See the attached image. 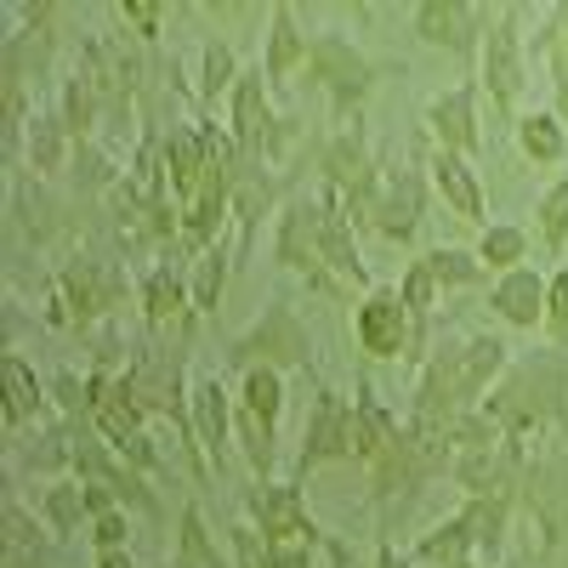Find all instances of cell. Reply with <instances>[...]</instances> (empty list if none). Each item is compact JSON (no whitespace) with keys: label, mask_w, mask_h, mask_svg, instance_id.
Here are the masks:
<instances>
[{"label":"cell","mask_w":568,"mask_h":568,"mask_svg":"<svg viewBox=\"0 0 568 568\" xmlns=\"http://www.w3.org/2000/svg\"><path fill=\"white\" fill-rule=\"evenodd\" d=\"M200 313H194V291H187V273L182 267H171V262H160V267H149L142 273V324L149 329H187Z\"/></svg>","instance_id":"19"},{"label":"cell","mask_w":568,"mask_h":568,"mask_svg":"<svg viewBox=\"0 0 568 568\" xmlns=\"http://www.w3.org/2000/svg\"><path fill=\"white\" fill-rule=\"evenodd\" d=\"M535 233H540V245H546L551 256L568 251V171L540 194V205H535Z\"/></svg>","instance_id":"27"},{"label":"cell","mask_w":568,"mask_h":568,"mask_svg":"<svg viewBox=\"0 0 568 568\" xmlns=\"http://www.w3.org/2000/svg\"><path fill=\"white\" fill-rule=\"evenodd\" d=\"M511 142L529 165H562L568 160V125L557 109H524L511 125Z\"/></svg>","instance_id":"21"},{"label":"cell","mask_w":568,"mask_h":568,"mask_svg":"<svg viewBox=\"0 0 568 568\" xmlns=\"http://www.w3.org/2000/svg\"><path fill=\"white\" fill-rule=\"evenodd\" d=\"M409 562H415V568H471V562H478V535H471L466 511L444 517L438 529H426V535L415 540Z\"/></svg>","instance_id":"20"},{"label":"cell","mask_w":568,"mask_h":568,"mask_svg":"<svg viewBox=\"0 0 568 568\" xmlns=\"http://www.w3.org/2000/svg\"><path fill=\"white\" fill-rule=\"evenodd\" d=\"M227 364L233 369H256V364H267V369H313V336H307V324H302V313L291 307V302H267L262 307V318L245 329V336H233L227 342Z\"/></svg>","instance_id":"4"},{"label":"cell","mask_w":568,"mask_h":568,"mask_svg":"<svg viewBox=\"0 0 568 568\" xmlns=\"http://www.w3.org/2000/svg\"><path fill=\"white\" fill-rule=\"evenodd\" d=\"M420 267L433 273L438 291H471V284L489 278V267L478 262V251H466V245H438V251H426Z\"/></svg>","instance_id":"25"},{"label":"cell","mask_w":568,"mask_h":568,"mask_svg":"<svg viewBox=\"0 0 568 568\" xmlns=\"http://www.w3.org/2000/svg\"><path fill=\"white\" fill-rule=\"evenodd\" d=\"M415 34L438 52L460 58V63H478L484 58V34H489V12L471 7V0H420L409 12Z\"/></svg>","instance_id":"9"},{"label":"cell","mask_w":568,"mask_h":568,"mask_svg":"<svg viewBox=\"0 0 568 568\" xmlns=\"http://www.w3.org/2000/svg\"><path fill=\"white\" fill-rule=\"evenodd\" d=\"M187 409H194V444L211 460V471H222L227 444H233V393L222 375H200L194 393H187Z\"/></svg>","instance_id":"17"},{"label":"cell","mask_w":568,"mask_h":568,"mask_svg":"<svg viewBox=\"0 0 568 568\" xmlns=\"http://www.w3.org/2000/svg\"><path fill=\"white\" fill-rule=\"evenodd\" d=\"M58 296H63L74 324H91V318H103L125 302V273L114 262H98V256H74L58 273Z\"/></svg>","instance_id":"11"},{"label":"cell","mask_w":568,"mask_h":568,"mask_svg":"<svg viewBox=\"0 0 568 568\" xmlns=\"http://www.w3.org/2000/svg\"><path fill=\"white\" fill-rule=\"evenodd\" d=\"M273 125H278V114H273V103H267V74H262V63H256V69L240 74V85H233V98H227V136L240 142L245 160H262Z\"/></svg>","instance_id":"15"},{"label":"cell","mask_w":568,"mask_h":568,"mask_svg":"<svg viewBox=\"0 0 568 568\" xmlns=\"http://www.w3.org/2000/svg\"><path fill=\"white\" fill-rule=\"evenodd\" d=\"M420 176L415 171H382V187H375V205H369V227L382 233L387 245H415L420 240Z\"/></svg>","instance_id":"13"},{"label":"cell","mask_w":568,"mask_h":568,"mask_svg":"<svg viewBox=\"0 0 568 568\" xmlns=\"http://www.w3.org/2000/svg\"><path fill=\"white\" fill-rule=\"evenodd\" d=\"M529 7H500L489 12V34H484V58H478V85L489 91V103L506 125H517L524 114V91H529V63H535V45L524 34Z\"/></svg>","instance_id":"2"},{"label":"cell","mask_w":568,"mask_h":568,"mask_svg":"<svg viewBox=\"0 0 568 568\" xmlns=\"http://www.w3.org/2000/svg\"><path fill=\"white\" fill-rule=\"evenodd\" d=\"M74 149V136H69V125L63 120H34V131H29V165L40 171V176H52V171H63V154Z\"/></svg>","instance_id":"30"},{"label":"cell","mask_w":568,"mask_h":568,"mask_svg":"<svg viewBox=\"0 0 568 568\" xmlns=\"http://www.w3.org/2000/svg\"><path fill=\"white\" fill-rule=\"evenodd\" d=\"M125 535H131V517L114 506L103 517H91V540H98V551H125Z\"/></svg>","instance_id":"34"},{"label":"cell","mask_w":568,"mask_h":568,"mask_svg":"<svg viewBox=\"0 0 568 568\" xmlns=\"http://www.w3.org/2000/svg\"><path fill=\"white\" fill-rule=\"evenodd\" d=\"M478 91H484L478 80H460V85L438 91V98L426 103V136H433V149L478 160V149H484V131H478Z\"/></svg>","instance_id":"12"},{"label":"cell","mask_w":568,"mask_h":568,"mask_svg":"<svg viewBox=\"0 0 568 568\" xmlns=\"http://www.w3.org/2000/svg\"><path fill=\"white\" fill-rule=\"evenodd\" d=\"M227 251H205L194 256V267H187V291H194V313H216L222 307V291H227Z\"/></svg>","instance_id":"28"},{"label":"cell","mask_w":568,"mask_h":568,"mask_svg":"<svg viewBox=\"0 0 568 568\" xmlns=\"http://www.w3.org/2000/svg\"><path fill=\"white\" fill-rule=\"evenodd\" d=\"M318 194H291L284 200V211L273 216V256L291 267V273H302L318 296H347V284L324 267V256H318Z\"/></svg>","instance_id":"5"},{"label":"cell","mask_w":568,"mask_h":568,"mask_svg":"<svg viewBox=\"0 0 568 568\" xmlns=\"http://www.w3.org/2000/svg\"><path fill=\"white\" fill-rule=\"evenodd\" d=\"M251 524H256L278 551H318V546L329 540L313 517H307L302 489H296V484H278V478H267V484L251 489Z\"/></svg>","instance_id":"8"},{"label":"cell","mask_w":568,"mask_h":568,"mask_svg":"<svg viewBox=\"0 0 568 568\" xmlns=\"http://www.w3.org/2000/svg\"><path fill=\"white\" fill-rule=\"evenodd\" d=\"M176 568H222V551H216V540L205 535V517H200V506H182Z\"/></svg>","instance_id":"29"},{"label":"cell","mask_w":568,"mask_h":568,"mask_svg":"<svg viewBox=\"0 0 568 568\" xmlns=\"http://www.w3.org/2000/svg\"><path fill=\"white\" fill-rule=\"evenodd\" d=\"M240 415H251L256 426H267V433L278 438V420H284V375L278 369H267V364H256V369H245L240 375Z\"/></svg>","instance_id":"23"},{"label":"cell","mask_w":568,"mask_h":568,"mask_svg":"<svg viewBox=\"0 0 568 568\" xmlns=\"http://www.w3.org/2000/svg\"><path fill=\"white\" fill-rule=\"evenodd\" d=\"M489 313L511 329H546V273L511 267V273L489 278Z\"/></svg>","instance_id":"18"},{"label":"cell","mask_w":568,"mask_h":568,"mask_svg":"<svg viewBox=\"0 0 568 568\" xmlns=\"http://www.w3.org/2000/svg\"><path fill=\"white\" fill-rule=\"evenodd\" d=\"M546 336L557 353H568V262L546 278Z\"/></svg>","instance_id":"31"},{"label":"cell","mask_w":568,"mask_h":568,"mask_svg":"<svg viewBox=\"0 0 568 568\" xmlns=\"http://www.w3.org/2000/svg\"><path fill=\"white\" fill-rule=\"evenodd\" d=\"M517 506H524L546 546H562L568 540V449H551V455H535L524 466V489H517Z\"/></svg>","instance_id":"10"},{"label":"cell","mask_w":568,"mask_h":568,"mask_svg":"<svg viewBox=\"0 0 568 568\" xmlns=\"http://www.w3.org/2000/svg\"><path fill=\"white\" fill-rule=\"evenodd\" d=\"M353 342L358 353H369L375 364H398V358H415L420 336H415V313L404 307L398 284H369L358 313H353Z\"/></svg>","instance_id":"6"},{"label":"cell","mask_w":568,"mask_h":568,"mask_svg":"<svg viewBox=\"0 0 568 568\" xmlns=\"http://www.w3.org/2000/svg\"><path fill=\"white\" fill-rule=\"evenodd\" d=\"M0 375H7V433H23V426H34L40 409H45V387H40V375L29 369L23 353L0 358Z\"/></svg>","instance_id":"22"},{"label":"cell","mask_w":568,"mask_h":568,"mask_svg":"<svg viewBox=\"0 0 568 568\" xmlns=\"http://www.w3.org/2000/svg\"><path fill=\"white\" fill-rule=\"evenodd\" d=\"M426 171H433V194L471 227H489V194H484V176H478V160L466 154H444L433 149V160H426Z\"/></svg>","instance_id":"16"},{"label":"cell","mask_w":568,"mask_h":568,"mask_svg":"<svg viewBox=\"0 0 568 568\" xmlns=\"http://www.w3.org/2000/svg\"><path fill=\"white\" fill-rule=\"evenodd\" d=\"M307 74L324 85V98H329V109H336V120L342 125H358L375 80L387 74V63H375L358 40L324 29V34H313V69Z\"/></svg>","instance_id":"3"},{"label":"cell","mask_w":568,"mask_h":568,"mask_svg":"<svg viewBox=\"0 0 568 568\" xmlns=\"http://www.w3.org/2000/svg\"><path fill=\"white\" fill-rule=\"evenodd\" d=\"M165 18H171L165 0H125V7H120V23H131L142 40H160L165 34Z\"/></svg>","instance_id":"32"},{"label":"cell","mask_w":568,"mask_h":568,"mask_svg":"<svg viewBox=\"0 0 568 568\" xmlns=\"http://www.w3.org/2000/svg\"><path fill=\"white\" fill-rule=\"evenodd\" d=\"M80 506H85V495H80L74 484H58L52 495H45V511H52V524H58V535H69V529L80 524Z\"/></svg>","instance_id":"33"},{"label":"cell","mask_w":568,"mask_h":568,"mask_svg":"<svg viewBox=\"0 0 568 568\" xmlns=\"http://www.w3.org/2000/svg\"><path fill=\"white\" fill-rule=\"evenodd\" d=\"M240 58H233V45L222 34H211L200 45V103H216V98H233V85H240Z\"/></svg>","instance_id":"26"},{"label":"cell","mask_w":568,"mask_h":568,"mask_svg":"<svg viewBox=\"0 0 568 568\" xmlns=\"http://www.w3.org/2000/svg\"><path fill=\"white\" fill-rule=\"evenodd\" d=\"M7 529H12V546H29V540L40 535V529H29V524H23V511H18V506L7 511Z\"/></svg>","instance_id":"36"},{"label":"cell","mask_w":568,"mask_h":568,"mask_svg":"<svg viewBox=\"0 0 568 568\" xmlns=\"http://www.w3.org/2000/svg\"><path fill=\"white\" fill-rule=\"evenodd\" d=\"M336 460H358V433H353V404L336 387H313V409L302 426V449H296V478Z\"/></svg>","instance_id":"7"},{"label":"cell","mask_w":568,"mask_h":568,"mask_svg":"<svg viewBox=\"0 0 568 568\" xmlns=\"http://www.w3.org/2000/svg\"><path fill=\"white\" fill-rule=\"evenodd\" d=\"M506 369L511 347L500 336H466L455 347H433L415 375V420H449L466 409H484Z\"/></svg>","instance_id":"1"},{"label":"cell","mask_w":568,"mask_h":568,"mask_svg":"<svg viewBox=\"0 0 568 568\" xmlns=\"http://www.w3.org/2000/svg\"><path fill=\"white\" fill-rule=\"evenodd\" d=\"M313 69V34L296 23L291 0H273L267 7V52H262V74L267 85H291L296 74Z\"/></svg>","instance_id":"14"},{"label":"cell","mask_w":568,"mask_h":568,"mask_svg":"<svg viewBox=\"0 0 568 568\" xmlns=\"http://www.w3.org/2000/svg\"><path fill=\"white\" fill-rule=\"evenodd\" d=\"M98 568H136L131 551H98Z\"/></svg>","instance_id":"37"},{"label":"cell","mask_w":568,"mask_h":568,"mask_svg":"<svg viewBox=\"0 0 568 568\" xmlns=\"http://www.w3.org/2000/svg\"><path fill=\"white\" fill-rule=\"evenodd\" d=\"M375 568H415V562H409L393 540H382V546H375Z\"/></svg>","instance_id":"35"},{"label":"cell","mask_w":568,"mask_h":568,"mask_svg":"<svg viewBox=\"0 0 568 568\" xmlns=\"http://www.w3.org/2000/svg\"><path fill=\"white\" fill-rule=\"evenodd\" d=\"M471 251H478V262H484L495 278L511 273V267H529V227H517V222H489Z\"/></svg>","instance_id":"24"}]
</instances>
